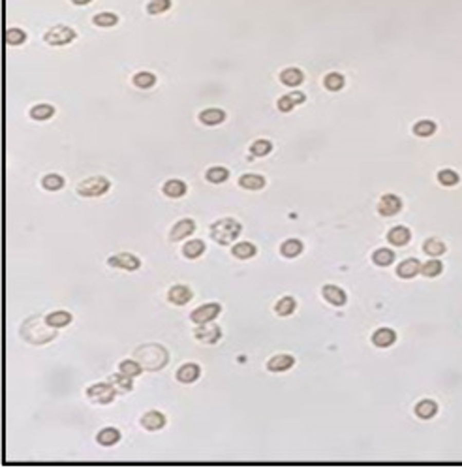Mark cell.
I'll use <instances>...</instances> for the list:
<instances>
[{"label": "cell", "instance_id": "obj_1", "mask_svg": "<svg viewBox=\"0 0 462 468\" xmlns=\"http://www.w3.org/2000/svg\"><path fill=\"white\" fill-rule=\"evenodd\" d=\"M243 226L233 218H220L211 226V237L218 245H229L239 239Z\"/></svg>", "mask_w": 462, "mask_h": 468}, {"label": "cell", "instance_id": "obj_2", "mask_svg": "<svg viewBox=\"0 0 462 468\" xmlns=\"http://www.w3.org/2000/svg\"><path fill=\"white\" fill-rule=\"evenodd\" d=\"M160 348H162V346L153 344V346H143V348L137 350L136 355H137V359L141 361L139 365H141V367H145V369H149V370L162 369L163 365H165V361H168V354L154 357V354H156V352H160Z\"/></svg>", "mask_w": 462, "mask_h": 468}, {"label": "cell", "instance_id": "obj_3", "mask_svg": "<svg viewBox=\"0 0 462 468\" xmlns=\"http://www.w3.org/2000/svg\"><path fill=\"white\" fill-rule=\"evenodd\" d=\"M109 190V181L105 177H90L77 186V194L83 197H98Z\"/></svg>", "mask_w": 462, "mask_h": 468}, {"label": "cell", "instance_id": "obj_4", "mask_svg": "<svg viewBox=\"0 0 462 468\" xmlns=\"http://www.w3.org/2000/svg\"><path fill=\"white\" fill-rule=\"evenodd\" d=\"M115 393L111 384H94L87 389V397L96 404H109L115 399Z\"/></svg>", "mask_w": 462, "mask_h": 468}, {"label": "cell", "instance_id": "obj_5", "mask_svg": "<svg viewBox=\"0 0 462 468\" xmlns=\"http://www.w3.org/2000/svg\"><path fill=\"white\" fill-rule=\"evenodd\" d=\"M76 38V30H71L70 27H64V25H59V27H53L49 32L45 34V42L49 45H66L70 44L71 40Z\"/></svg>", "mask_w": 462, "mask_h": 468}, {"label": "cell", "instance_id": "obj_6", "mask_svg": "<svg viewBox=\"0 0 462 468\" xmlns=\"http://www.w3.org/2000/svg\"><path fill=\"white\" fill-rule=\"evenodd\" d=\"M196 338L199 340V343L203 344H214L220 340V337H222V331H220V327L216 326V323H212V321H207V323H199V327L196 329Z\"/></svg>", "mask_w": 462, "mask_h": 468}, {"label": "cell", "instance_id": "obj_7", "mask_svg": "<svg viewBox=\"0 0 462 468\" xmlns=\"http://www.w3.org/2000/svg\"><path fill=\"white\" fill-rule=\"evenodd\" d=\"M220 309L222 307L218 305V303H207V305H201L199 309H196V311L192 312L190 318L194 323H207V321H212L214 318H216L218 314H220Z\"/></svg>", "mask_w": 462, "mask_h": 468}, {"label": "cell", "instance_id": "obj_8", "mask_svg": "<svg viewBox=\"0 0 462 468\" xmlns=\"http://www.w3.org/2000/svg\"><path fill=\"white\" fill-rule=\"evenodd\" d=\"M107 263L111 267H117V269H124V271H136L137 267L141 265V261L137 260V256H134V254H128V252H122V254H115V256L109 258Z\"/></svg>", "mask_w": 462, "mask_h": 468}, {"label": "cell", "instance_id": "obj_9", "mask_svg": "<svg viewBox=\"0 0 462 468\" xmlns=\"http://www.w3.org/2000/svg\"><path fill=\"white\" fill-rule=\"evenodd\" d=\"M400 209H402V202H400V197L395 196V194H385V196L380 200V203H378V211H380V214H383V217H393V214H397Z\"/></svg>", "mask_w": 462, "mask_h": 468}, {"label": "cell", "instance_id": "obj_10", "mask_svg": "<svg viewBox=\"0 0 462 468\" xmlns=\"http://www.w3.org/2000/svg\"><path fill=\"white\" fill-rule=\"evenodd\" d=\"M194 229H196V222L192 218H182L173 226L171 233H169V241H182L184 237L194 233Z\"/></svg>", "mask_w": 462, "mask_h": 468}, {"label": "cell", "instance_id": "obj_11", "mask_svg": "<svg viewBox=\"0 0 462 468\" xmlns=\"http://www.w3.org/2000/svg\"><path fill=\"white\" fill-rule=\"evenodd\" d=\"M168 299L173 303V305H186L188 301L192 299V290L188 286H182V284H177L173 288L169 290Z\"/></svg>", "mask_w": 462, "mask_h": 468}, {"label": "cell", "instance_id": "obj_12", "mask_svg": "<svg viewBox=\"0 0 462 468\" xmlns=\"http://www.w3.org/2000/svg\"><path fill=\"white\" fill-rule=\"evenodd\" d=\"M321 294H323L325 301H329V303H331V305H335V307H342L344 303H346V294H344V290L338 288V286L327 284V286H323Z\"/></svg>", "mask_w": 462, "mask_h": 468}, {"label": "cell", "instance_id": "obj_13", "mask_svg": "<svg viewBox=\"0 0 462 468\" xmlns=\"http://www.w3.org/2000/svg\"><path fill=\"white\" fill-rule=\"evenodd\" d=\"M295 363V359L291 357V355H286V354H280V355H274V357H271L269 359V363H267V369L271 370V372H284V370L291 369Z\"/></svg>", "mask_w": 462, "mask_h": 468}, {"label": "cell", "instance_id": "obj_14", "mask_svg": "<svg viewBox=\"0 0 462 468\" xmlns=\"http://www.w3.org/2000/svg\"><path fill=\"white\" fill-rule=\"evenodd\" d=\"M305 102V94L303 93H299V91H293V93H289L288 96H282V98L278 100L276 102V105H278V109L280 111H291V109L295 107L297 104H303Z\"/></svg>", "mask_w": 462, "mask_h": 468}, {"label": "cell", "instance_id": "obj_15", "mask_svg": "<svg viewBox=\"0 0 462 468\" xmlns=\"http://www.w3.org/2000/svg\"><path fill=\"white\" fill-rule=\"evenodd\" d=\"M141 425L147 430L162 429L163 425H165V416L160 414V412H156V410H153V412H147V414L141 418Z\"/></svg>", "mask_w": 462, "mask_h": 468}, {"label": "cell", "instance_id": "obj_16", "mask_svg": "<svg viewBox=\"0 0 462 468\" xmlns=\"http://www.w3.org/2000/svg\"><path fill=\"white\" fill-rule=\"evenodd\" d=\"M417 273H421V263L415 258H410V260H404L400 265L397 267V275L402 278H413Z\"/></svg>", "mask_w": 462, "mask_h": 468}, {"label": "cell", "instance_id": "obj_17", "mask_svg": "<svg viewBox=\"0 0 462 468\" xmlns=\"http://www.w3.org/2000/svg\"><path fill=\"white\" fill-rule=\"evenodd\" d=\"M197 378H199V367L194 363H186L177 370V380L182 382V384H192Z\"/></svg>", "mask_w": 462, "mask_h": 468}, {"label": "cell", "instance_id": "obj_18", "mask_svg": "<svg viewBox=\"0 0 462 468\" xmlns=\"http://www.w3.org/2000/svg\"><path fill=\"white\" fill-rule=\"evenodd\" d=\"M410 237H412V233H410V229L404 228V226H397V228H393L391 231L387 233V241L395 246H404L410 241Z\"/></svg>", "mask_w": 462, "mask_h": 468}, {"label": "cell", "instance_id": "obj_19", "mask_svg": "<svg viewBox=\"0 0 462 468\" xmlns=\"http://www.w3.org/2000/svg\"><path fill=\"white\" fill-rule=\"evenodd\" d=\"M303 79H305V76H303V71L299 68H286L280 74V81L286 87H299L301 83H303Z\"/></svg>", "mask_w": 462, "mask_h": 468}, {"label": "cell", "instance_id": "obj_20", "mask_svg": "<svg viewBox=\"0 0 462 468\" xmlns=\"http://www.w3.org/2000/svg\"><path fill=\"white\" fill-rule=\"evenodd\" d=\"M395 340H397L395 331H393V329H387V327L378 329V331L372 335V343H374L376 346H380V348H387V346H391Z\"/></svg>", "mask_w": 462, "mask_h": 468}, {"label": "cell", "instance_id": "obj_21", "mask_svg": "<svg viewBox=\"0 0 462 468\" xmlns=\"http://www.w3.org/2000/svg\"><path fill=\"white\" fill-rule=\"evenodd\" d=\"M199 120H201L203 124H207V126H216V124H220V122L226 120V113H224L222 109H216V107L205 109V111L199 113Z\"/></svg>", "mask_w": 462, "mask_h": 468}, {"label": "cell", "instance_id": "obj_22", "mask_svg": "<svg viewBox=\"0 0 462 468\" xmlns=\"http://www.w3.org/2000/svg\"><path fill=\"white\" fill-rule=\"evenodd\" d=\"M109 384L115 387L117 393H128L132 391V376H126V374H111L109 376Z\"/></svg>", "mask_w": 462, "mask_h": 468}, {"label": "cell", "instance_id": "obj_23", "mask_svg": "<svg viewBox=\"0 0 462 468\" xmlns=\"http://www.w3.org/2000/svg\"><path fill=\"white\" fill-rule=\"evenodd\" d=\"M239 185L246 190H261L265 186V179L256 173H246L239 179Z\"/></svg>", "mask_w": 462, "mask_h": 468}, {"label": "cell", "instance_id": "obj_24", "mask_svg": "<svg viewBox=\"0 0 462 468\" xmlns=\"http://www.w3.org/2000/svg\"><path fill=\"white\" fill-rule=\"evenodd\" d=\"M163 194L168 197H180V196H184L186 194V185L182 183V181H179V179H171V181H168L165 185H163Z\"/></svg>", "mask_w": 462, "mask_h": 468}, {"label": "cell", "instance_id": "obj_25", "mask_svg": "<svg viewBox=\"0 0 462 468\" xmlns=\"http://www.w3.org/2000/svg\"><path fill=\"white\" fill-rule=\"evenodd\" d=\"M256 245H252V243H246V241H243V243H237V245L231 248V254H233L235 258H239V260H248V258L256 256Z\"/></svg>", "mask_w": 462, "mask_h": 468}, {"label": "cell", "instance_id": "obj_26", "mask_svg": "<svg viewBox=\"0 0 462 468\" xmlns=\"http://www.w3.org/2000/svg\"><path fill=\"white\" fill-rule=\"evenodd\" d=\"M96 440H98V444H102V446H113V444H117V442L120 440V433L117 429H113V427H107V429L100 430L98 436H96Z\"/></svg>", "mask_w": 462, "mask_h": 468}, {"label": "cell", "instance_id": "obj_27", "mask_svg": "<svg viewBox=\"0 0 462 468\" xmlns=\"http://www.w3.org/2000/svg\"><path fill=\"white\" fill-rule=\"evenodd\" d=\"M70 321H71V314L66 311L51 312V314L45 318V323L51 327H64V326H68Z\"/></svg>", "mask_w": 462, "mask_h": 468}, {"label": "cell", "instance_id": "obj_28", "mask_svg": "<svg viewBox=\"0 0 462 468\" xmlns=\"http://www.w3.org/2000/svg\"><path fill=\"white\" fill-rule=\"evenodd\" d=\"M280 252H282L284 258H295L299 256L303 252V243L299 239H288L284 241L282 246H280Z\"/></svg>", "mask_w": 462, "mask_h": 468}, {"label": "cell", "instance_id": "obj_29", "mask_svg": "<svg viewBox=\"0 0 462 468\" xmlns=\"http://www.w3.org/2000/svg\"><path fill=\"white\" fill-rule=\"evenodd\" d=\"M205 252V243L199 239L196 241H188L184 245V248H182V254H184L188 260H196V258H199Z\"/></svg>", "mask_w": 462, "mask_h": 468}, {"label": "cell", "instance_id": "obj_30", "mask_svg": "<svg viewBox=\"0 0 462 468\" xmlns=\"http://www.w3.org/2000/svg\"><path fill=\"white\" fill-rule=\"evenodd\" d=\"M436 412H438V406H436L434 401H421V403L415 406V414L423 419H430Z\"/></svg>", "mask_w": 462, "mask_h": 468}, {"label": "cell", "instance_id": "obj_31", "mask_svg": "<svg viewBox=\"0 0 462 468\" xmlns=\"http://www.w3.org/2000/svg\"><path fill=\"white\" fill-rule=\"evenodd\" d=\"M54 113V107L49 104H40V105H34L32 111H30V117L34 120H47L51 119Z\"/></svg>", "mask_w": 462, "mask_h": 468}, {"label": "cell", "instance_id": "obj_32", "mask_svg": "<svg viewBox=\"0 0 462 468\" xmlns=\"http://www.w3.org/2000/svg\"><path fill=\"white\" fill-rule=\"evenodd\" d=\"M372 260H374L376 265L387 267V265H391L393 261H395V252L389 250V248H380V250L374 252Z\"/></svg>", "mask_w": 462, "mask_h": 468}, {"label": "cell", "instance_id": "obj_33", "mask_svg": "<svg viewBox=\"0 0 462 468\" xmlns=\"http://www.w3.org/2000/svg\"><path fill=\"white\" fill-rule=\"evenodd\" d=\"M207 181L209 183H214V185H220V183H224V181L229 177V171L226 168H222V166H216V168H211L209 171H207Z\"/></svg>", "mask_w": 462, "mask_h": 468}, {"label": "cell", "instance_id": "obj_34", "mask_svg": "<svg viewBox=\"0 0 462 468\" xmlns=\"http://www.w3.org/2000/svg\"><path fill=\"white\" fill-rule=\"evenodd\" d=\"M436 132V124L432 120H419L417 124L413 126V134L419 137H429Z\"/></svg>", "mask_w": 462, "mask_h": 468}, {"label": "cell", "instance_id": "obj_35", "mask_svg": "<svg viewBox=\"0 0 462 468\" xmlns=\"http://www.w3.org/2000/svg\"><path fill=\"white\" fill-rule=\"evenodd\" d=\"M27 40V34L23 32L21 28H8L6 30V44L8 45H21Z\"/></svg>", "mask_w": 462, "mask_h": 468}, {"label": "cell", "instance_id": "obj_36", "mask_svg": "<svg viewBox=\"0 0 462 468\" xmlns=\"http://www.w3.org/2000/svg\"><path fill=\"white\" fill-rule=\"evenodd\" d=\"M156 83V77L151 71H139L137 76H134V85L139 88H151Z\"/></svg>", "mask_w": 462, "mask_h": 468}, {"label": "cell", "instance_id": "obj_37", "mask_svg": "<svg viewBox=\"0 0 462 468\" xmlns=\"http://www.w3.org/2000/svg\"><path fill=\"white\" fill-rule=\"evenodd\" d=\"M274 311H276L278 316H289L295 311V299L293 297H282V299L276 303Z\"/></svg>", "mask_w": 462, "mask_h": 468}, {"label": "cell", "instance_id": "obj_38", "mask_svg": "<svg viewBox=\"0 0 462 468\" xmlns=\"http://www.w3.org/2000/svg\"><path fill=\"white\" fill-rule=\"evenodd\" d=\"M42 185H44L45 190H60L62 186H64V179L60 177V175L57 173H51V175H45L44 181H42Z\"/></svg>", "mask_w": 462, "mask_h": 468}, {"label": "cell", "instance_id": "obj_39", "mask_svg": "<svg viewBox=\"0 0 462 468\" xmlns=\"http://www.w3.org/2000/svg\"><path fill=\"white\" fill-rule=\"evenodd\" d=\"M117 23H119V17L115 13H109V11L94 15V25H98V27H115Z\"/></svg>", "mask_w": 462, "mask_h": 468}, {"label": "cell", "instance_id": "obj_40", "mask_svg": "<svg viewBox=\"0 0 462 468\" xmlns=\"http://www.w3.org/2000/svg\"><path fill=\"white\" fill-rule=\"evenodd\" d=\"M323 85H325L327 91H340L344 87V76H340V74H329L323 79Z\"/></svg>", "mask_w": 462, "mask_h": 468}, {"label": "cell", "instance_id": "obj_41", "mask_svg": "<svg viewBox=\"0 0 462 468\" xmlns=\"http://www.w3.org/2000/svg\"><path fill=\"white\" fill-rule=\"evenodd\" d=\"M424 252L429 254V256H441L443 252H446V245L441 243V241H436V239H430L424 243Z\"/></svg>", "mask_w": 462, "mask_h": 468}, {"label": "cell", "instance_id": "obj_42", "mask_svg": "<svg viewBox=\"0 0 462 468\" xmlns=\"http://www.w3.org/2000/svg\"><path fill=\"white\" fill-rule=\"evenodd\" d=\"M250 151L254 156H267V154L272 151V145H271V141H267V139H257L256 143H252Z\"/></svg>", "mask_w": 462, "mask_h": 468}, {"label": "cell", "instance_id": "obj_43", "mask_svg": "<svg viewBox=\"0 0 462 468\" xmlns=\"http://www.w3.org/2000/svg\"><path fill=\"white\" fill-rule=\"evenodd\" d=\"M441 269H443L441 261L430 260V261H427L423 267H421V273H423L424 277H438V275L441 273Z\"/></svg>", "mask_w": 462, "mask_h": 468}, {"label": "cell", "instance_id": "obj_44", "mask_svg": "<svg viewBox=\"0 0 462 468\" xmlns=\"http://www.w3.org/2000/svg\"><path fill=\"white\" fill-rule=\"evenodd\" d=\"M119 369L122 374L126 376H139V372H141V365L137 363V361H122V363L119 365Z\"/></svg>", "mask_w": 462, "mask_h": 468}, {"label": "cell", "instance_id": "obj_45", "mask_svg": "<svg viewBox=\"0 0 462 468\" xmlns=\"http://www.w3.org/2000/svg\"><path fill=\"white\" fill-rule=\"evenodd\" d=\"M171 6V0H151L147 6V11L151 15H158V13H163L165 10H169Z\"/></svg>", "mask_w": 462, "mask_h": 468}, {"label": "cell", "instance_id": "obj_46", "mask_svg": "<svg viewBox=\"0 0 462 468\" xmlns=\"http://www.w3.org/2000/svg\"><path fill=\"white\" fill-rule=\"evenodd\" d=\"M438 181H440L443 186H453L458 183V175L455 173V171H451V169H443V171L438 173Z\"/></svg>", "mask_w": 462, "mask_h": 468}, {"label": "cell", "instance_id": "obj_47", "mask_svg": "<svg viewBox=\"0 0 462 468\" xmlns=\"http://www.w3.org/2000/svg\"><path fill=\"white\" fill-rule=\"evenodd\" d=\"M71 2H73V4H77V6H85V4H88L90 0H71Z\"/></svg>", "mask_w": 462, "mask_h": 468}]
</instances>
